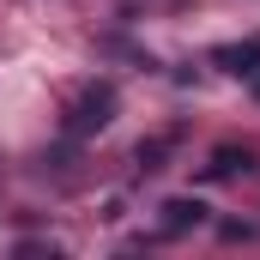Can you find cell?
<instances>
[{
  "label": "cell",
  "mask_w": 260,
  "mask_h": 260,
  "mask_svg": "<svg viewBox=\"0 0 260 260\" xmlns=\"http://www.w3.org/2000/svg\"><path fill=\"white\" fill-rule=\"evenodd\" d=\"M200 218H206L200 200H170V206H164V230H194Z\"/></svg>",
  "instance_id": "3"
},
{
  "label": "cell",
  "mask_w": 260,
  "mask_h": 260,
  "mask_svg": "<svg viewBox=\"0 0 260 260\" xmlns=\"http://www.w3.org/2000/svg\"><path fill=\"white\" fill-rule=\"evenodd\" d=\"M115 109H121L115 85H85V97H79V103H73V115H67V133H73V139L103 133L109 121H115Z\"/></svg>",
  "instance_id": "1"
},
{
  "label": "cell",
  "mask_w": 260,
  "mask_h": 260,
  "mask_svg": "<svg viewBox=\"0 0 260 260\" xmlns=\"http://www.w3.org/2000/svg\"><path fill=\"white\" fill-rule=\"evenodd\" d=\"M248 164H254L248 151H230V145H224V151L206 164V176H212V182H224V176H236V170H248Z\"/></svg>",
  "instance_id": "4"
},
{
  "label": "cell",
  "mask_w": 260,
  "mask_h": 260,
  "mask_svg": "<svg viewBox=\"0 0 260 260\" xmlns=\"http://www.w3.org/2000/svg\"><path fill=\"white\" fill-rule=\"evenodd\" d=\"M212 61L224 67V73H236V79H254V73H260V37H248V43H224V49H212Z\"/></svg>",
  "instance_id": "2"
}]
</instances>
